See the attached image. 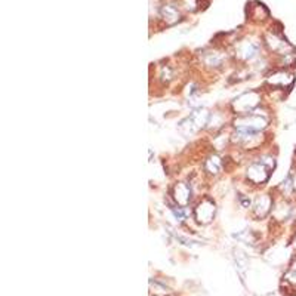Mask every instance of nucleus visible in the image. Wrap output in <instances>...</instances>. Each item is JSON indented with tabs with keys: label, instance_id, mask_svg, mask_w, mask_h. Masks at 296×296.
<instances>
[{
	"label": "nucleus",
	"instance_id": "1",
	"mask_svg": "<svg viewBox=\"0 0 296 296\" xmlns=\"http://www.w3.org/2000/svg\"><path fill=\"white\" fill-rule=\"evenodd\" d=\"M275 168V159L271 155H262L259 160L252 162L246 169V176L253 185H262L270 180L271 172Z\"/></svg>",
	"mask_w": 296,
	"mask_h": 296
},
{
	"label": "nucleus",
	"instance_id": "2",
	"mask_svg": "<svg viewBox=\"0 0 296 296\" xmlns=\"http://www.w3.org/2000/svg\"><path fill=\"white\" fill-rule=\"evenodd\" d=\"M268 126V119L267 116H261L258 110H253L250 114L239 116L234 122V128L249 130V132H261Z\"/></svg>",
	"mask_w": 296,
	"mask_h": 296
},
{
	"label": "nucleus",
	"instance_id": "3",
	"mask_svg": "<svg viewBox=\"0 0 296 296\" xmlns=\"http://www.w3.org/2000/svg\"><path fill=\"white\" fill-rule=\"evenodd\" d=\"M259 104H261V95L255 90H250V92L242 93L239 98H235V101L232 103V110L235 114L245 116V114H250L253 110H256Z\"/></svg>",
	"mask_w": 296,
	"mask_h": 296
},
{
	"label": "nucleus",
	"instance_id": "4",
	"mask_svg": "<svg viewBox=\"0 0 296 296\" xmlns=\"http://www.w3.org/2000/svg\"><path fill=\"white\" fill-rule=\"evenodd\" d=\"M267 83L272 88H277L280 90L290 89L295 83V74L287 68H282V70L274 71L270 77L267 78Z\"/></svg>",
	"mask_w": 296,
	"mask_h": 296
},
{
	"label": "nucleus",
	"instance_id": "5",
	"mask_svg": "<svg viewBox=\"0 0 296 296\" xmlns=\"http://www.w3.org/2000/svg\"><path fill=\"white\" fill-rule=\"evenodd\" d=\"M215 212H216L215 203L210 199H203L194 209V218L199 224L207 225L212 222V219L215 218Z\"/></svg>",
	"mask_w": 296,
	"mask_h": 296
},
{
	"label": "nucleus",
	"instance_id": "6",
	"mask_svg": "<svg viewBox=\"0 0 296 296\" xmlns=\"http://www.w3.org/2000/svg\"><path fill=\"white\" fill-rule=\"evenodd\" d=\"M172 195H173V202L178 205V206L187 207L191 202V197H193V190H191V185L187 184V182H178L175 184L173 190H172Z\"/></svg>",
	"mask_w": 296,
	"mask_h": 296
},
{
	"label": "nucleus",
	"instance_id": "7",
	"mask_svg": "<svg viewBox=\"0 0 296 296\" xmlns=\"http://www.w3.org/2000/svg\"><path fill=\"white\" fill-rule=\"evenodd\" d=\"M272 207H274L272 197L268 195V194H262V195L256 197L255 202H253V215L259 219L265 218L272 210Z\"/></svg>",
	"mask_w": 296,
	"mask_h": 296
},
{
	"label": "nucleus",
	"instance_id": "8",
	"mask_svg": "<svg viewBox=\"0 0 296 296\" xmlns=\"http://www.w3.org/2000/svg\"><path fill=\"white\" fill-rule=\"evenodd\" d=\"M259 51H261V45L258 42H243L240 46H239V51H237V55L243 60V61H253L255 58H258L259 55Z\"/></svg>",
	"mask_w": 296,
	"mask_h": 296
},
{
	"label": "nucleus",
	"instance_id": "9",
	"mask_svg": "<svg viewBox=\"0 0 296 296\" xmlns=\"http://www.w3.org/2000/svg\"><path fill=\"white\" fill-rule=\"evenodd\" d=\"M224 55L222 53H219V52H207L205 53V56H203V63L206 67L209 68H213V70H216V68H221L222 65H224Z\"/></svg>",
	"mask_w": 296,
	"mask_h": 296
},
{
	"label": "nucleus",
	"instance_id": "10",
	"mask_svg": "<svg viewBox=\"0 0 296 296\" xmlns=\"http://www.w3.org/2000/svg\"><path fill=\"white\" fill-rule=\"evenodd\" d=\"M162 16H163V19L168 23V24H175V23H178L181 18V13L180 11L175 8V6H172V5H166V6H163L162 8Z\"/></svg>",
	"mask_w": 296,
	"mask_h": 296
},
{
	"label": "nucleus",
	"instance_id": "11",
	"mask_svg": "<svg viewBox=\"0 0 296 296\" xmlns=\"http://www.w3.org/2000/svg\"><path fill=\"white\" fill-rule=\"evenodd\" d=\"M205 169H206V172L209 175H213V176L218 175L219 172H221V169H222V162H221V159L215 154L210 155L206 162H205Z\"/></svg>",
	"mask_w": 296,
	"mask_h": 296
},
{
	"label": "nucleus",
	"instance_id": "12",
	"mask_svg": "<svg viewBox=\"0 0 296 296\" xmlns=\"http://www.w3.org/2000/svg\"><path fill=\"white\" fill-rule=\"evenodd\" d=\"M284 279H286V280H287L289 283H292L293 286H296V271L292 270L290 272H287Z\"/></svg>",
	"mask_w": 296,
	"mask_h": 296
},
{
	"label": "nucleus",
	"instance_id": "13",
	"mask_svg": "<svg viewBox=\"0 0 296 296\" xmlns=\"http://www.w3.org/2000/svg\"><path fill=\"white\" fill-rule=\"evenodd\" d=\"M292 270L296 271V259H295V262H293V267H292Z\"/></svg>",
	"mask_w": 296,
	"mask_h": 296
}]
</instances>
